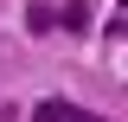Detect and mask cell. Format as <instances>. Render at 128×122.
I'll use <instances>...</instances> for the list:
<instances>
[{"mask_svg":"<svg viewBox=\"0 0 128 122\" xmlns=\"http://www.w3.org/2000/svg\"><path fill=\"white\" fill-rule=\"evenodd\" d=\"M32 122H102V116L83 109V103H64V96H45V103L32 109Z\"/></svg>","mask_w":128,"mask_h":122,"instance_id":"cell-1","label":"cell"},{"mask_svg":"<svg viewBox=\"0 0 128 122\" xmlns=\"http://www.w3.org/2000/svg\"><path fill=\"white\" fill-rule=\"evenodd\" d=\"M51 19H58L64 32H83V26H90V0H70L64 13H51Z\"/></svg>","mask_w":128,"mask_h":122,"instance_id":"cell-2","label":"cell"}]
</instances>
